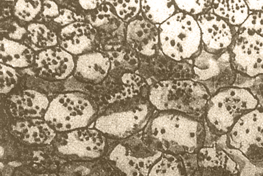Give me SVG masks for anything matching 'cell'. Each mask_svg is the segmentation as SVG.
<instances>
[{"label":"cell","mask_w":263,"mask_h":176,"mask_svg":"<svg viewBox=\"0 0 263 176\" xmlns=\"http://www.w3.org/2000/svg\"><path fill=\"white\" fill-rule=\"evenodd\" d=\"M147 126L146 136L163 153H197L204 146V123L195 116L175 111L158 112Z\"/></svg>","instance_id":"6da1fadb"},{"label":"cell","mask_w":263,"mask_h":176,"mask_svg":"<svg viewBox=\"0 0 263 176\" xmlns=\"http://www.w3.org/2000/svg\"><path fill=\"white\" fill-rule=\"evenodd\" d=\"M147 98L155 110L195 116L204 111L211 94L202 82L190 79L162 80L151 86Z\"/></svg>","instance_id":"7a4b0ae2"},{"label":"cell","mask_w":263,"mask_h":176,"mask_svg":"<svg viewBox=\"0 0 263 176\" xmlns=\"http://www.w3.org/2000/svg\"><path fill=\"white\" fill-rule=\"evenodd\" d=\"M259 106L257 97L249 88H221L211 95L203 113L204 121L218 138L226 135L242 116Z\"/></svg>","instance_id":"3957f363"},{"label":"cell","mask_w":263,"mask_h":176,"mask_svg":"<svg viewBox=\"0 0 263 176\" xmlns=\"http://www.w3.org/2000/svg\"><path fill=\"white\" fill-rule=\"evenodd\" d=\"M154 110L147 97H127L116 108L97 117L94 128L106 138L125 140L146 128Z\"/></svg>","instance_id":"277c9868"},{"label":"cell","mask_w":263,"mask_h":176,"mask_svg":"<svg viewBox=\"0 0 263 176\" xmlns=\"http://www.w3.org/2000/svg\"><path fill=\"white\" fill-rule=\"evenodd\" d=\"M159 47L167 58L181 61L201 50L200 29L197 20L186 13H176L159 27Z\"/></svg>","instance_id":"5b68a950"},{"label":"cell","mask_w":263,"mask_h":176,"mask_svg":"<svg viewBox=\"0 0 263 176\" xmlns=\"http://www.w3.org/2000/svg\"><path fill=\"white\" fill-rule=\"evenodd\" d=\"M95 103L85 94L71 92L53 98L44 116L45 121L58 133L87 127L96 120Z\"/></svg>","instance_id":"8992f818"},{"label":"cell","mask_w":263,"mask_h":176,"mask_svg":"<svg viewBox=\"0 0 263 176\" xmlns=\"http://www.w3.org/2000/svg\"><path fill=\"white\" fill-rule=\"evenodd\" d=\"M222 137L224 146L220 147L236 150L256 167L263 168V107L259 105L242 116Z\"/></svg>","instance_id":"52a82bcc"},{"label":"cell","mask_w":263,"mask_h":176,"mask_svg":"<svg viewBox=\"0 0 263 176\" xmlns=\"http://www.w3.org/2000/svg\"><path fill=\"white\" fill-rule=\"evenodd\" d=\"M163 152L145 135L140 143L120 142L110 151L108 160L124 176H147L154 163Z\"/></svg>","instance_id":"ba28073f"},{"label":"cell","mask_w":263,"mask_h":176,"mask_svg":"<svg viewBox=\"0 0 263 176\" xmlns=\"http://www.w3.org/2000/svg\"><path fill=\"white\" fill-rule=\"evenodd\" d=\"M54 143L57 152L62 157L92 160L105 152L106 137L96 128L85 127L59 133Z\"/></svg>","instance_id":"9c48e42d"},{"label":"cell","mask_w":263,"mask_h":176,"mask_svg":"<svg viewBox=\"0 0 263 176\" xmlns=\"http://www.w3.org/2000/svg\"><path fill=\"white\" fill-rule=\"evenodd\" d=\"M229 50L237 73L250 78L263 75V37L253 31L238 28Z\"/></svg>","instance_id":"30bf717a"},{"label":"cell","mask_w":263,"mask_h":176,"mask_svg":"<svg viewBox=\"0 0 263 176\" xmlns=\"http://www.w3.org/2000/svg\"><path fill=\"white\" fill-rule=\"evenodd\" d=\"M192 63L193 73L197 81L215 82L217 90L232 86L236 80L237 73L232 66L229 50L213 54L202 48Z\"/></svg>","instance_id":"8fae6325"},{"label":"cell","mask_w":263,"mask_h":176,"mask_svg":"<svg viewBox=\"0 0 263 176\" xmlns=\"http://www.w3.org/2000/svg\"><path fill=\"white\" fill-rule=\"evenodd\" d=\"M197 21L205 50L213 54H220L229 49L237 32L233 29V27L209 11L199 15Z\"/></svg>","instance_id":"7c38bea8"},{"label":"cell","mask_w":263,"mask_h":176,"mask_svg":"<svg viewBox=\"0 0 263 176\" xmlns=\"http://www.w3.org/2000/svg\"><path fill=\"white\" fill-rule=\"evenodd\" d=\"M197 158L198 165L208 176H240L238 159L216 144L200 148Z\"/></svg>","instance_id":"4fadbf2b"},{"label":"cell","mask_w":263,"mask_h":176,"mask_svg":"<svg viewBox=\"0 0 263 176\" xmlns=\"http://www.w3.org/2000/svg\"><path fill=\"white\" fill-rule=\"evenodd\" d=\"M35 65L41 77L60 80L66 79L73 72L76 63L72 54L62 48L53 47L36 55Z\"/></svg>","instance_id":"5bb4252c"},{"label":"cell","mask_w":263,"mask_h":176,"mask_svg":"<svg viewBox=\"0 0 263 176\" xmlns=\"http://www.w3.org/2000/svg\"><path fill=\"white\" fill-rule=\"evenodd\" d=\"M125 39L130 48L144 56H153L159 46L157 28L146 18L140 17L128 24L125 28Z\"/></svg>","instance_id":"9a60e30c"},{"label":"cell","mask_w":263,"mask_h":176,"mask_svg":"<svg viewBox=\"0 0 263 176\" xmlns=\"http://www.w3.org/2000/svg\"><path fill=\"white\" fill-rule=\"evenodd\" d=\"M49 103L46 95L26 89L10 96L8 107L12 115L17 119L43 118Z\"/></svg>","instance_id":"2e32d148"},{"label":"cell","mask_w":263,"mask_h":176,"mask_svg":"<svg viewBox=\"0 0 263 176\" xmlns=\"http://www.w3.org/2000/svg\"><path fill=\"white\" fill-rule=\"evenodd\" d=\"M10 130L21 142L36 145L51 144L58 134L44 118L17 119L11 123Z\"/></svg>","instance_id":"e0dca14e"},{"label":"cell","mask_w":263,"mask_h":176,"mask_svg":"<svg viewBox=\"0 0 263 176\" xmlns=\"http://www.w3.org/2000/svg\"><path fill=\"white\" fill-rule=\"evenodd\" d=\"M110 67L109 58L100 52L82 54L76 62L74 75L82 81L98 83L106 77Z\"/></svg>","instance_id":"ac0fdd59"},{"label":"cell","mask_w":263,"mask_h":176,"mask_svg":"<svg viewBox=\"0 0 263 176\" xmlns=\"http://www.w3.org/2000/svg\"><path fill=\"white\" fill-rule=\"evenodd\" d=\"M92 26L82 22H73L60 32L61 47L71 54L79 55L91 49L95 38Z\"/></svg>","instance_id":"d6986e66"},{"label":"cell","mask_w":263,"mask_h":176,"mask_svg":"<svg viewBox=\"0 0 263 176\" xmlns=\"http://www.w3.org/2000/svg\"><path fill=\"white\" fill-rule=\"evenodd\" d=\"M34 60L32 50L26 45L6 37L1 40V62L13 68H23Z\"/></svg>","instance_id":"ffe728a7"},{"label":"cell","mask_w":263,"mask_h":176,"mask_svg":"<svg viewBox=\"0 0 263 176\" xmlns=\"http://www.w3.org/2000/svg\"><path fill=\"white\" fill-rule=\"evenodd\" d=\"M212 11L215 15L234 27H240L249 17L250 12L245 1H212Z\"/></svg>","instance_id":"44dd1931"},{"label":"cell","mask_w":263,"mask_h":176,"mask_svg":"<svg viewBox=\"0 0 263 176\" xmlns=\"http://www.w3.org/2000/svg\"><path fill=\"white\" fill-rule=\"evenodd\" d=\"M176 6L172 1H142L141 10L145 18L154 24H162L175 14Z\"/></svg>","instance_id":"7402d4cb"},{"label":"cell","mask_w":263,"mask_h":176,"mask_svg":"<svg viewBox=\"0 0 263 176\" xmlns=\"http://www.w3.org/2000/svg\"><path fill=\"white\" fill-rule=\"evenodd\" d=\"M147 176H187L180 156L163 153L151 167Z\"/></svg>","instance_id":"603a6c76"},{"label":"cell","mask_w":263,"mask_h":176,"mask_svg":"<svg viewBox=\"0 0 263 176\" xmlns=\"http://www.w3.org/2000/svg\"><path fill=\"white\" fill-rule=\"evenodd\" d=\"M28 36L34 45L41 48H51L58 43L56 34L41 23H31L27 29Z\"/></svg>","instance_id":"cb8c5ba5"},{"label":"cell","mask_w":263,"mask_h":176,"mask_svg":"<svg viewBox=\"0 0 263 176\" xmlns=\"http://www.w3.org/2000/svg\"><path fill=\"white\" fill-rule=\"evenodd\" d=\"M114 7L117 15L124 22H128L136 16L141 10L140 1H106Z\"/></svg>","instance_id":"d4e9b609"},{"label":"cell","mask_w":263,"mask_h":176,"mask_svg":"<svg viewBox=\"0 0 263 176\" xmlns=\"http://www.w3.org/2000/svg\"><path fill=\"white\" fill-rule=\"evenodd\" d=\"M40 1L20 0L14 5V15L20 19L30 21L33 20L41 10Z\"/></svg>","instance_id":"484cf974"},{"label":"cell","mask_w":263,"mask_h":176,"mask_svg":"<svg viewBox=\"0 0 263 176\" xmlns=\"http://www.w3.org/2000/svg\"><path fill=\"white\" fill-rule=\"evenodd\" d=\"M111 58L116 61L119 66L128 72H132L137 70L140 65L138 57L129 49H122L119 51L112 52Z\"/></svg>","instance_id":"4316f807"},{"label":"cell","mask_w":263,"mask_h":176,"mask_svg":"<svg viewBox=\"0 0 263 176\" xmlns=\"http://www.w3.org/2000/svg\"><path fill=\"white\" fill-rule=\"evenodd\" d=\"M174 2L177 8L192 16L200 15L212 9V1H175Z\"/></svg>","instance_id":"83f0119b"},{"label":"cell","mask_w":263,"mask_h":176,"mask_svg":"<svg viewBox=\"0 0 263 176\" xmlns=\"http://www.w3.org/2000/svg\"><path fill=\"white\" fill-rule=\"evenodd\" d=\"M18 76L14 68L1 63V93L7 94L15 86Z\"/></svg>","instance_id":"f1b7e54d"},{"label":"cell","mask_w":263,"mask_h":176,"mask_svg":"<svg viewBox=\"0 0 263 176\" xmlns=\"http://www.w3.org/2000/svg\"><path fill=\"white\" fill-rule=\"evenodd\" d=\"M239 28L253 31L263 37V13H250L245 22Z\"/></svg>","instance_id":"f546056e"},{"label":"cell","mask_w":263,"mask_h":176,"mask_svg":"<svg viewBox=\"0 0 263 176\" xmlns=\"http://www.w3.org/2000/svg\"><path fill=\"white\" fill-rule=\"evenodd\" d=\"M42 13L45 16L56 17L60 14V10L54 1H44Z\"/></svg>","instance_id":"4dcf8cb0"},{"label":"cell","mask_w":263,"mask_h":176,"mask_svg":"<svg viewBox=\"0 0 263 176\" xmlns=\"http://www.w3.org/2000/svg\"><path fill=\"white\" fill-rule=\"evenodd\" d=\"M73 13L67 9L60 10V14L54 18V20L62 25H68L74 22Z\"/></svg>","instance_id":"1f68e13d"},{"label":"cell","mask_w":263,"mask_h":176,"mask_svg":"<svg viewBox=\"0 0 263 176\" xmlns=\"http://www.w3.org/2000/svg\"><path fill=\"white\" fill-rule=\"evenodd\" d=\"M26 33L27 30L14 23L9 27L8 34L9 39L15 40L21 39Z\"/></svg>","instance_id":"d6a6232c"},{"label":"cell","mask_w":263,"mask_h":176,"mask_svg":"<svg viewBox=\"0 0 263 176\" xmlns=\"http://www.w3.org/2000/svg\"><path fill=\"white\" fill-rule=\"evenodd\" d=\"M250 13L262 12L263 1H245Z\"/></svg>","instance_id":"836d02e7"},{"label":"cell","mask_w":263,"mask_h":176,"mask_svg":"<svg viewBox=\"0 0 263 176\" xmlns=\"http://www.w3.org/2000/svg\"><path fill=\"white\" fill-rule=\"evenodd\" d=\"M79 3L81 7L85 10H93L97 7L98 4L102 3L98 1H79Z\"/></svg>","instance_id":"e575fe53"},{"label":"cell","mask_w":263,"mask_h":176,"mask_svg":"<svg viewBox=\"0 0 263 176\" xmlns=\"http://www.w3.org/2000/svg\"><path fill=\"white\" fill-rule=\"evenodd\" d=\"M255 95L259 101V105L263 107V82L258 85L257 94Z\"/></svg>","instance_id":"d590c367"},{"label":"cell","mask_w":263,"mask_h":176,"mask_svg":"<svg viewBox=\"0 0 263 176\" xmlns=\"http://www.w3.org/2000/svg\"><path fill=\"white\" fill-rule=\"evenodd\" d=\"M4 154V148L2 146H1V158H2L3 155Z\"/></svg>","instance_id":"8d00e7d4"},{"label":"cell","mask_w":263,"mask_h":176,"mask_svg":"<svg viewBox=\"0 0 263 176\" xmlns=\"http://www.w3.org/2000/svg\"><path fill=\"white\" fill-rule=\"evenodd\" d=\"M40 176H57V175L54 174H44L40 175Z\"/></svg>","instance_id":"74e56055"}]
</instances>
